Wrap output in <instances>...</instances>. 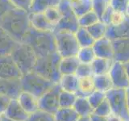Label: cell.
Returning <instances> with one entry per match:
<instances>
[{
  "label": "cell",
  "mask_w": 129,
  "mask_h": 121,
  "mask_svg": "<svg viewBox=\"0 0 129 121\" xmlns=\"http://www.w3.org/2000/svg\"><path fill=\"white\" fill-rule=\"evenodd\" d=\"M87 99L89 102H90L91 107L94 110L103 100L106 99V93L99 90H94L90 96L87 97Z\"/></svg>",
  "instance_id": "39"
},
{
  "label": "cell",
  "mask_w": 129,
  "mask_h": 121,
  "mask_svg": "<svg viewBox=\"0 0 129 121\" xmlns=\"http://www.w3.org/2000/svg\"><path fill=\"white\" fill-rule=\"evenodd\" d=\"M79 64L80 62L77 56L61 57L59 63V70L60 74H75L77 68H78Z\"/></svg>",
  "instance_id": "20"
},
{
  "label": "cell",
  "mask_w": 129,
  "mask_h": 121,
  "mask_svg": "<svg viewBox=\"0 0 129 121\" xmlns=\"http://www.w3.org/2000/svg\"><path fill=\"white\" fill-rule=\"evenodd\" d=\"M29 18L31 27L39 31L54 32L55 26L48 21L44 13H29Z\"/></svg>",
  "instance_id": "19"
},
{
  "label": "cell",
  "mask_w": 129,
  "mask_h": 121,
  "mask_svg": "<svg viewBox=\"0 0 129 121\" xmlns=\"http://www.w3.org/2000/svg\"><path fill=\"white\" fill-rule=\"evenodd\" d=\"M90 121H108L107 117H103V116H99L94 114H92L90 116Z\"/></svg>",
  "instance_id": "45"
},
{
  "label": "cell",
  "mask_w": 129,
  "mask_h": 121,
  "mask_svg": "<svg viewBox=\"0 0 129 121\" xmlns=\"http://www.w3.org/2000/svg\"><path fill=\"white\" fill-rule=\"evenodd\" d=\"M55 121H78L79 115L74 107H60L54 114Z\"/></svg>",
  "instance_id": "26"
},
{
  "label": "cell",
  "mask_w": 129,
  "mask_h": 121,
  "mask_svg": "<svg viewBox=\"0 0 129 121\" xmlns=\"http://www.w3.org/2000/svg\"><path fill=\"white\" fill-rule=\"evenodd\" d=\"M78 82L79 78L75 74H66L61 75L58 84L62 90L76 94L78 89Z\"/></svg>",
  "instance_id": "23"
},
{
  "label": "cell",
  "mask_w": 129,
  "mask_h": 121,
  "mask_svg": "<svg viewBox=\"0 0 129 121\" xmlns=\"http://www.w3.org/2000/svg\"><path fill=\"white\" fill-rule=\"evenodd\" d=\"M125 13H126L127 16H128V17H129V5L127 6V10H126V12H125Z\"/></svg>",
  "instance_id": "51"
},
{
  "label": "cell",
  "mask_w": 129,
  "mask_h": 121,
  "mask_svg": "<svg viewBox=\"0 0 129 121\" xmlns=\"http://www.w3.org/2000/svg\"><path fill=\"white\" fill-rule=\"evenodd\" d=\"M22 76L11 55L0 56V78L20 79Z\"/></svg>",
  "instance_id": "10"
},
{
  "label": "cell",
  "mask_w": 129,
  "mask_h": 121,
  "mask_svg": "<svg viewBox=\"0 0 129 121\" xmlns=\"http://www.w3.org/2000/svg\"><path fill=\"white\" fill-rule=\"evenodd\" d=\"M75 75L78 77V78H87V77L94 76L91 65L86 64V63H80L78 65V68H77Z\"/></svg>",
  "instance_id": "38"
},
{
  "label": "cell",
  "mask_w": 129,
  "mask_h": 121,
  "mask_svg": "<svg viewBox=\"0 0 129 121\" xmlns=\"http://www.w3.org/2000/svg\"><path fill=\"white\" fill-rule=\"evenodd\" d=\"M99 21H100L99 18L93 10L86 12V13H85L82 15H81L80 17H78L79 26L82 27L86 28Z\"/></svg>",
  "instance_id": "32"
},
{
  "label": "cell",
  "mask_w": 129,
  "mask_h": 121,
  "mask_svg": "<svg viewBox=\"0 0 129 121\" xmlns=\"http://www.w3.org/2000/svg\"><path fill=\"white\" fill-rule=\"evenodd\" d=\"M58 7L61 17L55 27L54 32L64 31L75 33L80 27L78 17L72 9L70 3L68 2V0H62L59 4Z\"/></svg>",
  "instance_id": "8"
},
{
  "label": "cell",
  "mask_w": 129,
  "mask_h": 121,
  "mask_svg": "<svg viewBox=\"0 0 129 121\" xmlns=\"http://www.w3.org/2000/svg\"><path fill=\"white\" fill-rule=\"evenodd\" d=\"M77 57L80 63L91 64L93 60L95 59L96 56L92 47H85L80 48L77 54Z\"/></svg>",
  "instance_id": "31"
},
{
  "label": "cell",
  "mask_w": 129,
  "mask_h": 121,
  "mask_svg": "<svg viewBox=\"0 0 129 121\" xmlns=\"http://www.w3.org/2000/svg\"><path fill=\"white\" fill-rule=\"evenodd\" d=\"M0 27L9 33L16 41L23 42L31 27L29 11L15 7L0 20Z\"/></svg>",
  "instance_id": "1"
},
{
  "label": "cell",
  "mask_w": 129,
  "mask_h": 121,
  "mask_svg": "<svg viewBox=\"0 0 129 121\" xmlns=\"http://www.w3.org/2000/svg\"><path fill=\"white\" fill-rule=\"evenodd\" d=\"M107 119H108V121H123L119 117L114 115L113 113H111V114L107 117Z\"/></svg>",
  "instance_id": "46"
},
{
  "label": "cell",
  "mask_w": 129,
  "mask_h": 121,
  "mask_svg": "<svg viewBox=\"0 0 129 121\" xmlns=\"http://www.w3.org/2000/svg\"><path fill=\"white\" fill-rule=\"evenodd\" d=\"M108 74L114 88L127 89L129 86V80L123 63L114 60Z\"/></svg>",
  "instance_id": "11"
},
{
  "label": "cell",
  "mask_w": 129,
  "mask_h": 121,
  "mask_svg": "<svg viewBox=\"0 0 129 121\" xmlns=\"http://www.w3.org/2000/svg\"><path fill=\"white\" fill-rule=\"evenodd\" d=\"M94 82L95 90L107 93L113 87V84L109 74L94 75Z\"/></svg>",
  "instance_id": "27"
},
{
  "label": "cell",
  "mask_w": 129,
  "mask_h": 121,
  "mask_svg": "<svg viewBox=\"0 0 129 121\" xmlns=\"http://www.w3.org/2000/svg\"><path fill=\"white\" fill-rule=\"evenodd\" d=\"M112 9V8H111ZM127 15L124 12H121L118 11L111 10V16H110V21H109V25L111 26H115L118 24L123 23L125 19H127ZM108 25V26H109Z\"/></svg>",
  "instance_id": "40"
},
{
  "label": "cell",
  "mask_w": 129,
  "mask_h": 121,
  "mask_svg": "<svg viewBox=\"0 0 129 121\" xmlns=\"http://www.w3.org/2000/svg\"><path fill=\"white\" fill-rule=\"evenodd\" d=\"M12 99L9 98L6 95H0V115H3L7 111L8 107L11 103V101Z\"/></svg>",
  "instance_id": "43"
},
{
  "label": "cell",
  "mask_w": 129,
  "mask_h": 121,
  "mask_svg": "<svg viewBox=\"0 0 129 121\" xmlns=\"http://www.w3.org/2000/svg\"><path fill=\"white\" fill-rule=\"evenodd\" d=\"M92 48L94 51L96 57L114 60V48L112 40L107 36L95 40Z\"/></svg>",
  "instance_id": "12"
},
{
  "label": "cell",
  "mask_w": 129,
  "mask_h": 121,
  "mask_svg": "<svg viewBox=\"0 0 129 121\" xmlns=\"http://www.w3.org/2000/svg\"><path fill=\"white\" fill-rule=\"evenodd\" d=\"M78 121H90V117H80Z\"/></svg>",
  "instance_id": "49"
},
{
  "label": "cell",
  "mask_w": 129,
  "mask_h": 121,
  "mask_svg": "<svg viewBox=\"0 0 129 121\" xmlns=\"http://www.w3.org/2000/svg\"><path fill=\"white\" fill-rule=\"evenodd\" d=\"M3 115L14 121H27L30 115L21 107L17 99H13Z\"/></svg>",
  "instance_id": "15"
},
{
  "label": "cell",
  "mask_w": 129,
  "mask_h": 121,
  "mask_svg": "<svg viewBox=\"0 0 129 121\" xmlns=\"http://www.w3.org/2000/svg\"><path fill=\"white\" fill-rule=\"evenodd\" d=\"M75 35L80 48L92 47L95 41L94 39L92 37V36L90 34V32H88L86 27H80L78 30L75 32Z\"/></svg>",
  "instance_id": "29"
},
{
  "label": "cell",
  "mask_w": 129,
  "mask_h": 121,
  "mask_svg": "<svg viewBox=\"0 0 129 121\" xmlns=\"http://www.w3.org/2000/svg\"><path fill=\"white\" fill-rule=\"evenodd\" d=\"M11 55L23 75L33 70L37 56L28 44L19 43Z\"/></svg>",
  "instance_id": "5"
},
{
  "label": "cell",
  "mask_w": 129,
  "mask_h": 121,
  "mask_svg": "<svg viewBox=\"0 0 129 121\" xmlns=\"http://www.w3.org/2000/svg\"><path fill=\"white\" fill-rule=\"evenodd\" d=\"M23 43H26L31 48L37 58L56 52V38L53 32L39 31L31 27Z\"/></svg>",
  "instance_id": "2"
},
{
  "label": "cell",
  "mask_w": 129,
  "mask_h": 121,
  "mask_svg": "<svg viewBox=\"0 0 129 121\" xmlns=\"http://www.w3.org/2000/svg\"><path fill=\"white\" fill-rule=\"evenodd\" d=\"M44 15H45L47 19L52 23L53 25L56 27L57 23L60 21L61 15H60V11L59 10L58 7H49L47 10H45L44 12Z\"/></svg>",
  "instance_id": "35"
},
{
  "label": "cell",
  "mask_w": 129,
  "mask_h": 121,
  "mask_svg": "<svg viewBox=\"0 0 129 121\" xmlns=\"http://www.w3.org/2000/svg\"><path fill=\"white\" fill-rule=\"evenodd\" d=\"M12 3L16 7L21 8V9L26 10V11H29V7L31 5V0H11Z\"/></svg>",
  "instance_id": "44"
},
{
  "label": "cell",
  "mask_w": 129,
  "mask_h": 121,
  "mask_svg": "<svg viewBox=\"0 0 129 121\" xmlns=\"http://www.w3.org/2000/svg\"><path fill=\"white\" fill-rule=\"evenodd\" d=\"M106 36L111 40L120 38L129 37V17L123 23H121L115 26H107Z\"/></svg>",
  "instance_id": "17"
},
{
  "label": "cell",
  "mask_w": 129,
  "mask_h": 121,
  "mask_svg": "<svg viewBox=\"0 0 129 121\" xmlns=\"http://www.w3.org/2000/svg\"><path fill=\"white\" fill-rule=\"evenodd\" d=\"M19 42L0 27V56L11 55Z\"/></svg>",
  "instance_id": "16"
},
{
  "label": "cell",
  "mask_w": 129,
  "mask_h": 121,
  "mask_svg": "<svg viewBox=\"0 0 129 121\" xmlns=\"http://www.w3.org/2000/svg\"><path fill=\"white\" fill-rule=\"evenodd\" d=\"M15 7L11 0H0V20Z\"/></svg>",
  "instance_id": "42"
},
{
  "label": "cell",
  "mask_w": 129,
  "mask_h": 121,
  "mask_svg": "<svg viewBox=\"0 0 129 121\" xmlns=\"http://www.w3.org/2000/svg\"><path fill=\"white\" fill-rule=\"evenodd\" d=\"M113 62L114 60H112L95 57V59L90 64L92 67L93 74H94V75L108 74L112 66Z\"/></svg>",
  "instance_id": "25"
},
{
  "label": "cell",
  "mask_w": 129,
  "mask_h": 121,
  "mask_svg": "<svg viewBox=\"0 0 129 121\" xmlns=\"http://www.w3.org/2000/svg\"><path fill=\"white\" fill-rule=\"evenodd\" d=\"M109 7L110 0H92V10L97 14L99 20Z\"/></svg>",
  "instance_id": "34"
},
{
  "label": "cell",
  "mask_w": 129,
  "mask_h": 121,
  "mask_svg": "<svg viewBox=\"0 0 129 121\" xmlns=\"http://www.w3.org/2000/svg\"><path fill=\"white\" fill-rule=\"evenodd\" d=\"M61 91L59 84H55L50 90L39 98V108L40 110L46 111L53 115L60 108L59 96Z\"/></svg>",
  "instance_id": "9"
},
{
  "label": "cell",
  "mask_w": 129,
  "mask_h": 121,
  "mask_svg": "<svg viewBox=\"0 0 129 121\" xmlns=\"http://www.w3.org/2000/svg\"><path fill=\"white\" fill-rule=\"evenodd\" d=\"M126 96H127V107L129 112V86L126 89Z\"/></svg>",
  "instance_id": "48"
},
{
  "label": "cell",
  "mask_w": 129,
  "mask_h": 121,
  "mask_svg": "<svg viewBox=\"0 0 129 121\" xmlns=\"http://www.w3.org/2000/svg\"><path fill=\"white\" fill-rule=\"evenodd\" d=\"M123 66H124L125 70H126L127 75V78H128V80H129V62H125V63H123Z\"/></svg>",
  "instance_id": "47"
},
{
  "label": "cell",
  "mask_w": 129,
  "mask_h": 121,
  "mask_svg": "<svg viewBox=\"0 0 129 121\" xmlns=\"http://www.w3.org/2000/svg\"><path fill=\"white\" fill-rule=\"evenodd\" d=\"M20 81L23 91L29 93L38 99L55 85L34 71L23 75Z\"/></svg>",
  "instance_id": "4"
},
{
  "label": "cell",
  "mask_w": 129,
  "mask_h": 121,
  "mask_svg": "<svg viewBox=\"0 0 129 121\" xmlns=\"http://www.w3.org/2000/svg\"><path fill=\"white\" fill-rule=\"evenodd\" d=\"M112 113L111 111V108L110 106V103H109L108 100L106 99L103 100L102 103H101L98 107H97L94 110L93 114L99 115V116H103V117H108Z\"/></svg>",
  "instance_id": "37"
},
{
  "label": "cell",
  "mask_w": 129,
  "mask_h": 121,
  "mask_svg": "<svg viewBox=\"0 0 129 121\" xmlns=\"http://www.w3.org/2000/svg\"><path fill=\"white\" fill-rule=\"evenodd\" d=\"M76 99V94L61 90L59 96V106L60 107H73Z\"/></svg>",
  "instance_id": "33"
},
{
  "label": "cell",
  "mask_w": 129,
  "mask_h": 121,
  "mask_svg": "<svg viewBox=\"0 0 129 121\" xmlns=\"http://www.w3.org/2000/svg\"><path fill=\"white\" fill-rule=\"evenodd\" d=\"M2 119H3V115H0V121H2Z\"/></svg>",
  "instance_id": "52"
},
{
  "label": "cell",
  "mask_w": 129,
  "mask_h": 121,
  "mask_svg": "<svg viewBox=\"0 0 129 121\" xmlns=\"http://www.w3.org/2000/svg\"><path fill=\"white\" fill-rule=\"evenodd\" d=\"M73 107L80 117H90L94 113V108L91 107L88 99L85 97H77Z\"/></svg>",
  "instance_id": "24"
},
{
  "label": "cell",
  "mask_w": 129,
  "mask_h": 121,
  "mask_svg": "<svg viewBox=\"0 0 129 121\" xmlns=\"http://www.w3.org/2000/svg\"><path fill=\"white\" fill-rule=\"evenodd\" d=\"M114 60L121 63L129 62V37L112 40Z\"/></svg>",
  "instance_id": "14"
},
{
  "label": "cell",
  "mask_w": 129,
  "mask_h": 121,
  "mask_svg": "<svg viewBox=\"0 0 129 121\" xmlns=\"http://www.w3.org/2000/svg\"><path fill=\"white\" fill-rule=\"evenodd\" d=\"M17 100L19 104L21 105V107L29 115L40 110L39 99L36 98V96L29 94V93L22 91L17 98Z\"/></svg>",
  "instance_id": "18"
},
{
  "label": "cell",
  "mask_w": 129,
  "mask_h": 121,
  "mask_svg": "<svg viewBox=\"0 0 129 121\" xmlns=\"http://www.w3.org/2000/svg\"><path fill=\"white\" fill-rule=\"evenodd\" d=\"M60 58L61 56L57 52L42 57H38L32 71L51 81L54 84H58L61 78V74L59 70Z\"/></svg>",
  "instance_id": "3"
},
{
  "label": "cell",
  "mask_w": 129,
  "mask_h": 121,
  "mask_svg": "<svg viewBox=\"0 0 129 121\" xmlns=\"http://www.w3.org/2000/svg\"><path fill=\"white\" fill-rule=\"evenodd\" d=\"M86 29L92 36V37L94 39V40H97L106 36L107 25L102 21H99L93 25L86 27Z\"/></svg>",
  "instance_id": "30"
},
{
  "label": "cell",
  "mask_w": 129,
  "mask_h": 121,
  "mask_svg": "<svg viewBox=\"0 0 129 121\" xmlns=\"http://www.w3.org/2000/svg\"><path fill=\"white\" fill-rule=\"evenodd\" d=\"M111 111L123 121H129V112L127 103L126 89L112 88L106 93Z\"/></svg>",
  "instance_id": "6"
},
{
  "label": "cell",
  "mask_w": 129,
  "mask_h": 121,
  "mask_svg": "<svg viewBox=\"0 0 129 121\" xmlns=\"http://www.w3.org/2000/svg\"><path fill=\"white\" fill-rule=\"evenodd\" d=\"M62 0H31L29 13H43L49 7H58Z\"/></svg>",
  "instance_id": "22"
},
{
  "label": "cell",
  "mask_w": 129,
  "mask_h": 121,
  "mask_svg": "<svg viewBox=\"0 0 129 121\" xmlns=\"http://www.w3.org/2000/svg\"><path fill=\"white\" fill-rule=\"evenodd\" d=\"M2 121H14V120L10 119H8L7 117H6V116L3 115V119H2Z\"/></svg>",
  "instance_id": "50"
},
{
  "label": "cell",
  "mask_w": 129,
  "mask_h": 121,
  "mask_svg": "<svg viewBox=\"0 0 129 121\" xmlns=\"http://www.w3.org/2000/svg\"><path fill=\"white\" fill-rule=\"evenodd\" d=\"M56 52L61 57L77 56L80 49L75 33L70 32H56Z\"/></svg>",
  "instance_id": "7"
},
{
  "label": "cell",
  "mask_w": 129,
  "mask_h": 121,
  "mask_svg": "<svg viewBox=\"0 0 129 121\" xmlns=\"http://www.w3.org/2000/svg\"><path fill=\"white\" fill-rule=\"evenodd\" d=\"M27 121H55V119L54 115L50 113L38 110L31 114Z\"/></svg>",
  "instance_id": "36"
},
{
  "label": "cell",
  "mask_w": 129,
  "mask_h": 121,
  "mask_svg": "<svg viewBox=\"0 0 129 121\" xmlns=\"http://www.w3.org/2000/svg\"><path fill=\"white\" fill-rule=\"evenodd\" d=\"M129 0H110V7L113 10L121 12H126Z\"/></svg>",
  "instance_id": "41"
},
{
  "label": "cell",
  "mask_w": 129,
  "mask_h": 121,
  "mask_svg": "<svg viewBox=\"0 0 129 121\" xmlns=\"http://www.w3.org/2000/svg\"><path fill=\"white\" fill-rule=\"evenodd\" d=\"M78 17L92 10V0H68Z\"/></svg>",
  "instance_id": "28"
},
{
  "label": "cell",
  "mask_w": 129,
  "mask_h": 121,
  "mask_svg": "<svg viewBox=\"0 0 129 121\" xmlns=\"http://www.w3.org/2000/svg\"><path fill=\"white\" fill-rule=\"evenodd\" d=\"M95 90L94 76L87 77V78H79L78 89L76 92L77 97H85L87 98L90 96Z\"/></svg>",
  "instance_id": "21"
},
{
  "label": "cell",
  "mask_w": 129,
  "mask_h": 121,
  "mask_svg": "<svg viewBox=\"0 0 129 121\" xmlns=\"http://www.w3.org/2000/svg\"><path fill=\"white\" fill-rule=\"evenodd\" d=\"M23 91L20 79L0 78V95L11 99H16Z\"/></svg>",
  "instance_id": "13"
}]
</instances>
